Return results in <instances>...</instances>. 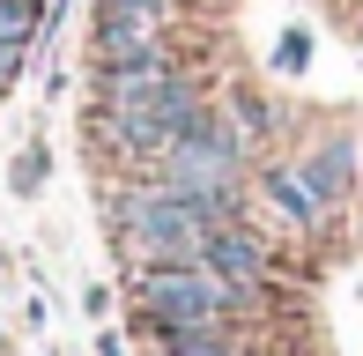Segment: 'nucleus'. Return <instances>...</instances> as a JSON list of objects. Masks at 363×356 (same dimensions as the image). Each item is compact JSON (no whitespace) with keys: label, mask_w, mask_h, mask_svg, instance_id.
I'll use <instances>...</instances> for the list:
<instances>
[{"label":"nucleus","mask_w":363,"mask_h":356,"mask_svg":"<svg viewBox=\"0 0 363 356\" xmlns=\"http://www.w3.org/2000/svg\"><path fill=\"white\" fill-rule=\"evenodd\" d=\"M201 260L216 267L230 289L252 297V289L267 282V238H259L252 223H223V230H208V252H201Z\"/></svg>","instance_id":"obj_5"},{"label":"nucleus","mask_w":363,"mask_h":356,"mask_svg":"<svg viewBox=\"0 0 363 356\" xmlns=\"http://www.w3.org/2000/svg\"><path fill=\"white\" fill-rule=\"evenodd\" d=\"M193 111H208V89L193 82V74H171V82H156L148 96L96 104V134H104L119 156H134V164H156V156L193 126Z\"/></svg>","instance_id":"obj_2"},{"label":"nucleus","mask_w":363,"mask_h":356,"mask_svg":"<svg viewBox=\"0 0 363 356\" xmlns=\"http://www.w3.org/2000/svg\"><path fill=\"white\" fill-rule=\"evenodd\" d=\"M238 356H245V349H238Z\"/></svg>","instance_id":"obj_17"},{"label":"nucleus","mask_w":363,"mask_h":356,"mask_svg":"<svg viewBox=\"0 0 363 356\" xmlns=\"http://www.w3.org/2000/svg\"><path fill=\"white\" fill-rule=\"evenodd\" d=\"M96 15H141V23H163L171 0H96Z\"/></svg>","instance_id":"obj_11"},{"label":"nucleus","mask_w":363,"mask_h":356,"mask_svg":"<svg viewBox=\"0 0 363 356\" xmlns=\"http://www.w3.org/2000/svg\"><path fill=\"white\" fill-rule=\"evenodd\" d=\"M148 342H156V356H238L230 319H216V327H148Z\"/></svg>","instance_id":"obj_8"},{"label":"nucleus","mask_w":363,"mask_h":356,"mask_svg":"<svg viewBox=\"0 0 363 356\" xmlns=\"http://www.w3.org/2000/svg\"><path fill=\"white\" fill-rule=\"evenodd\" d=\"M259 201H267L274 216L289 223V230H319V223H326V208L311 201V186L296 178V164H274V171H259Z\"/></svg>","instance_id":"obj_7"},{"label":"nucleus","mask_w":363,"mask_h":356,"mask_svg":"<svg viewBox=\"0 0 363 356\" xmlns=\"http://www.w3.org/2000/svg\"><path fill=\"white\" fill-rule=\"evenodd\" d=\"M38 38H45V8H38V0H0V45L30 60Z\"/></svg>","instance_id":"obj_9"},{"label":"nucleus","mask_w":363,"mask_h":356,"mask_svg":"<svg viewBox=\"0 0 363 356\" xmlns=\"http://www.w3.org/2000/svg\"><path fill=\"white\" fill-rule=\"evenodd\" d=\"M0 342H8V334H0Z\"/></svg>","instance_id":"obj_15"},{"label":"nucleus","mask_w":363,"mask_h":356,"mask_svg":"<svg viewBox=\"0 0 363 356\" xmlns=\"http://www.w3.org/2000/svg\"><path fill=\"white\" fill-rule=\"evenodd\" d=\"M111 223H119V252L134 267H186V260L208 252V230H216L201 201L156 186V178L111 193Z\"/></svg>","instance_id":"obj_1"},{"label":"nucleus","mask_w":363,"mask_h":356,"mask_svg":"<svg viewBox=\"0 0 363 356\" xmlns=\"http://www.w3.org/2000/svg\"><path fill=\"white\" fill-rule=\"evenodd\" d=\"M148 52H163V23H141V15H96V38H89L96 67H126V60H148Z\"/></svg>","instance_id":"obj_6"},{"label":"nucleus","mask_w":363,"mask_h":356,"mask_svg":"<svg viewBox=\"0 0 363 356\" xmlns=\"http://www.w3.org/2000/svg\"><path fill=\"white\" fill-rule=\"evenodd\" d=\"M230 126H238L245 141H259L274 126V111H267V96H252V89H230Z\"/></svg>","instance_id":"obj_10"},{"label":"nucleus","mask_w":363,"mask_h":356,"mask_svg":"<svg viewBox=\"0 0 363 356\" xmlns=\"http://www.w3.org/2000/svg\"><path fill=\"white\" fill-rule=\"evenodd\" d=\"M96 356H126V342H119V334L104 327V334H96Z\"/></svg>","instance_id":"obj_14"},{"label":"nucleus","mask_w":363,"mask_h":356,"mask_svg":"<svg viewBox=\"0 0 363 356\" xmlns=\"http://www.w3.org/2000/svg\"><path fill=\"white\" fill-rule=\"evenodd\" d=\"M15 67H23V52H8V45H0V89L15 82Z\"/></svg>","instance_id":"obj_13"},{"label":"nucleus","mask_w":363,"mask_h":356,"mask_svg":"<svg viewBox=\"0 0 363 356\" xmlns=\"http://www.w3.org/2000/svg\"><path fill=\"white\" fill-rule=\"evenodd\" d=\"M38 8H45V0H38Z\"/></svg>","instance_id":"obj_16"},{"label":"nucleus","mask_w":363,"mask_h":356,"mask_svg":"<svg viewBox=\"0 0 363 356\" xmlns=\"http://www.w3.org/2000/svg\"><path fill=\"white\" fill-rule=\"evenodd\" d=\"M134 304L141 327H216L245 304V289H230L208 260H186V267H134Z\"/></svg>","instance_id":"obj_3"},{"label":"nucleus","mask_w":363,"mask_h":356,"mask_svg":"<svg viewBox=\"0 0 363 356\" xmlns=\"http://www.w3.org/2000/svg\"><path fill=\"white\" fill-rule=\"evenodd\" d=\"M356 164H363V156H356V134H326V141H311V149L296 156V178H304L311 201L334 216V208L356 193Z\"/></svg>","instance_id":"obj_4"},{"label":"nucleus","mask_w":363,"mask_h":356,"mask_svg":"<svg viewBox=\"0 0 363 356\" xmlns=\"http://www.w3.org/2000/svg\"><path fill=\"white\" fill-rule=\"evenodd\" d=\"M38 178H45V149L30 141V149L15 156V193H38Z\"/></svg>","instance_id":"obj_12"}]
</instances>
